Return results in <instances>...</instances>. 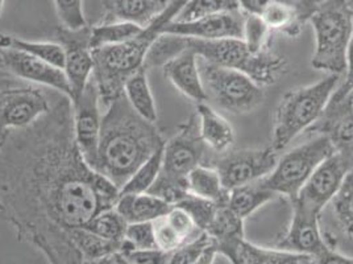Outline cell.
Instances as JSON below:
<instances>
[{
    "instance_id": "2e32d148",
    "label": "cell",
    "mask_w": 353,
    "mask_h": 264,
    "mask_svg": "<svg viewBox=\"0 0 353 264\" xmlns=\"http://www.w3.org/2000/svg\"><path fill=\"white\" fill-rule=\"evenodd\" d=\"M293 217L289 229L277 242V249L305 254L310 256H318L325 249H330L323 239L319 227L321 213L309 206L292 201Z\"/></svg>"
},
{
    "instance_id": "52a82bcc",
    "label": "cell",
    "mask_w": 353,
    "mask_h": 264,
    "mask_svg": "<svg viewBox=\"0 0 353 264\" xmlns=\"http://www.w3.org/2000/svg\"><path fill=\"white\" fill-rule=\"evenodd\" d=\"M198 68L207 100H211L221 110L243 115L264 102L263 86L247 74L215 65L202 57H198Z\"/></svg>"
},
{
    "instance_id": "8992f818",
    "label": "cell",
    "mask_w": 353,
    "mask_h": 264,
    "mask_svg": "<svg viewBox=\"0 0 353 264\" xmlns=\"http://www.w3.org/2000/svg\"><path fill=\"white\" fill-rule=\"evenodd\" d=\"M316 37L312 68L330 74L345 72L353 32V10L347 0H324L310 19Z\"/></svg>"
},
{
    "instance_id": "603a6c76",
    "label": "cell",
    "mask_w": 353,
    "mask_h": 264,
    "mask_svg": "<svg viewBox=\"0 0 353 264\" xmlns=\"http://www.w3.org/2000/svg\"><path fill=\"white\" fill-rule=\"evenodd\" d=\"M311 130L325 133L334 151L353 153V110H324Z\"/></svg>"
},
{
    "instance_id": "30bf717a",
    "label": "cell",
    "mask_w": 353,
    "mask_h": 264,
    "mask_svg": "<svg viewBox=\"0 0 353 264\" xmlns=\"http://www.w3.org/2000/svg\"><path fill=\"white\" fill-rule=\"evenodd\" d=\"M212 153L201 136L196 114H192L178 127L176 135L165 143L160 173L173 178H188L192 169L207 165Z\"/></svg>"
},
{
    "instance_id": "d4e9b609",
    "label": "cell",
    "mask_w": 353,
    "mask_h": 264,
    "mask_svg": "<svg viewBox=\"0 0 353 264\" xmlns=\"http://www.w3.org/2000/svg\"><path fill=\"white\" fill-rule=\"evenodd\" d=\"M188 187L189 193L196 197H202L216 204H225L228 202V194L223 187L219 173L208 165H199L188 176Z\"/></svg>"
},
{
    "instance_id": "f907efd6",
    "label": "cell",
    "mask_w": 353,
    "mask_h": 264,
    "mask_svg": "<svg viewBox=\"0 0 353 264\" xmlns=\"http://www.w3.org/2000/svg\"><path fill=\"white\" fill-rule=\"evenodd\" d=\"M4 1H6V0H0V16H1V12H3V7H4Z\"/></svg>"
},
{
    "instance_id": "4fadbf2b",
    "label": "cell",
    "mask_w": 353,
    "mask_h": 264,
    "mask_svg": "<svg viewBox=\"0 0 353 264\" xmlns=\"http://www.w3.org/2000/svg\"><path fill=\"white\" fill-rule=\"evenodd\" d=\"M91 28L70 30L59 27L56 30L59 44L65 52V68L68 82L72 88V103H75L83 94L88 81L92 78L94 59L92 49L90 46Z\"/></svg>"
},
{
    "instance_id": "8fae6325",
    "label": "cell",
    "mask_w": 353,
    "mask_h": 264,
    "mask_svg": "<svg viewBox=\"0 0 353 264\" xmlns=\"http://www.w3.org/2000/svg\"><path fill=\"white\" fill-rule=\"evenodd\" d=\"M52 104L36 86L0 88V146L8 133L24 130L49 113Z\"/></svg>"
},
{
    "instance_id": "3957f363",
    "label": "cell",
    "mask_w": 353,
    "mask_h": 264,
    "mask_svg": "<svg viewBox=\"0 0 353 264\" xmlns=\"http://www.w3.org/2000/svg\"><path fill=\"white\" fill-rule=\"evenodd\" d=\"M185 3L186 0H174L163 14L130 40L92 49V79L105 107L124 95L125 82L145 68L150 48L161 36L163 28L176 19Z\"/></svg>"
},
{
    "instance_id": "ee69618b",
    "label": "cell",
    "mask_w": 353,
    "mask_h": 264,
    "mask_svg": "<svg viewBox=\"0 0 353 264\" xmlns=\"http://www.w3.org/2000/svg\"><path fill=\"white\" fill-rule=\"evenodd\" d=\"M309 0H239L243 11L261 15L266 8L274 4H293V6H302L306 4Z\"/></svg>"
},
{
    "instance_id": "484cf974",
    "label": "cell",
    "mask_w": 353,
    "mask_h": 264,
    "mask_svg": "<svg viewBox=\"0 0 353 264\" xmlns=\"http://www.w3.org/2000/svg\"><path fill=\"white\" fill-rule=\"evenodd\" d=\"M276 196V193L261 187L257 181L250 185H244L230 191L227 204L240 218L245 220L257 209L272 201Z\"/></svg>"
},
{
    "instance_id": "5b68a950",
    "label": "cell",
    "mask_w": 353,
    "mask_h": 264,
    "mask_svg": "<svg viewBox=\"0 0 353 264\" xmlns=\"http://www.w3.org/2000/svg\"><path fill=\"white\" fill-rule=\"evenodd\" d=\"M339 79L338 74H330L314 85L292 88L281 98L274 115L272 140V148L276 152L285 149L301 132L321 119L338 88Z\"/></svg>"
},
{
    "instance_id": "4316f807",
    "label": "cell",
    "mask_w": 353,
    "mask_h": 264,
    "mask_svg": "<svg viewBox=\"0 0 353 264\" xmlns=\"http://www.w3.org/2000/svg\"><path fill=\"white\" fill-rule=\"evenodd\" d=\"M0 48H11L16 50L26 52L36 59H43L45 62L62 69L65 68V52L63 48L54 43H34L23 40L11 35L0 33Z\"/></svg>"
},
{
    "instance_id": "9c48e42d",
    "label": "cell",
    "mask_w": 353,
    "mask_h": 264,
    "mask_svg": "<svg viewBox=\"0 0 353 264\" xmlns=\"http://www.w3.org/2000/svg\"><path fill=\"white\" fill-rule=\"evenodd\" d=\"M277 162V152L269 147L227 151L221 155L212 153L207 165L219 173L223 187L227 191H232L269 176Z\"/></svg>"
},
{
    "instance_id": "ba28073f",
    "label": "cell",
    "mask_w": 353,
    "mask_h": 264,
    "mask_svg": "<svg viewBox=\"0 0 353 264\" xmlns=\"http://www.w3.org/2000/svg\"><path fill=\"white\" fill-rule=\"evenodd\" d=\"M334 152V147L325 133H319L307 143L298 146L279 159L276 168L269 176L259 181L266 189L295 200L307 182L310 176Z\"/></svg>"
},
{
    "instance_id": "f546056e",
    "label": "cell",
    "mask_w": 353,
    "mask_h": 264,
    "mask_svg": "<svg viewBox=\"0 0 353 264\" xmlns=\"http://www.w3.org/2000/svg\"><path fill=\"white\" fill-rule=\"evenodd\" d=\"M144 28L132 23H104L90 30L91 49L124 43L137 36Z\"/></svg>"
},
{
    "instance_id": "e575fe53",
    "label": "cell",
    "mask_w": 353,
    "mask_h": 264,
    "mask_svg": "<svg viewBox=\"0 0 353 264\" xmlns=\"http://www.w3.org/2000/svg\"><path fill=\"white\" fill-rule=\"evenodd\" d=\"M218 205L219 204H216L214 201H210V200L202 198V197H196L192 193H189L181 202H178L174 206L185 210L201 232H206L216 214Z\"/></svg>"
},
{
    "instance_id": "7a4b0ae2",
    "label": "cell",
    "mask_w": 353,
    "mask_h": 264,
    "mask_svg": "<svg viewBox=\"0 0 353 264\" xmlns=\"http://www.w3.org/2000/svg\"><path fill=\"white\" fill-rule=\"evenodd\" d=\"M165 146L161 133L140 117L125 95L107 107L94 169L121 189L140 165Z\"/></svg>"
},
{
    "instance_id": "9a60e30c",
    "label": "cell",
    "mask_w": 353,
    "mask_h": 264,
    "mask_svg": "<svg viewBox=\"0 0 353 264\" xmlns=\"http://www.w3.org/2000/svg\"><path fill=\"white\" fill-rule=\"evenodd\" d=\"M0 70L24 81L54 88L72 100V88L65 72L26 52L0 48Z\"/></svg>"
},
{
    "instance_id": "1f68e13d",
    "label": "cell",
    "mask_w": 353,
    "mask_h": 264,
    "mask_svg": "<svg viewBox=\"0 0 353 264\" xmlns=\"http://www.w3.org/2000/svg\"><path fill=\"white\" fill-rule=\"evenodd\" d=\"M127 225L128 223L115 210V207H112L97 216L91 220L86 230L105 241L121 243L125 236Z\"/></svg>"
},
{
    "instance_id": "ac0fdd59",
    "label": "cell",
    "mask_w": 353,
    "mask_h": 264,
    "mask_svg": "<svg viewBox=\"0 0 353 264\" xmlns=\"http://www.w3.org/2000/svg\"><path fill=\"white\" fill-rule=\"evenodd\" d=\"M218 254L225 256L231 264H316L315 258L280 249L259 247L245 238L232 239L215 245Z\"/></svg>"
},
{
    "instance_id": "7bdbcfd3",
    "label": "cell",
    "mask_w": 353,
    "mask_h": 264,
    "mask_svg": "<svg viewBox=\"0 0 353 264\" xmlns=\"http://www.w3.org/2000/svg\"><path fill=\"white\" fill-rule=\"evenodd\" d=\"M353 88V32L351 41L348 45V50H347V65H345V78L341 82V85L339 86L335 93L332 94V98L330 103H339L351 90Z\"/></svg>"
},
{
    "instance_id": "60d3db41",
    "label": "cell",
    "mask_w": 353,
    "mask_h": 264,
    "mask_svg": "<svg viewBox=\"0 0 353 264\" xmlns=\"http://www.w3.org/2000/svg\"><path fill=\"white\" fill-rule=\"evenodd\" d=\"M153 225H154V236H156L157 249L166 252H173L186 243L179 235L176 234V230L165 220V217L154 220Z\"/></svg>"
},
{
    "instance_id": "83f0119b",
    "label": "cell",
    "mask_w": 353,
    "mask_h": 264,
    "mask_svg": "<svg viewBox=\"0 0 353 264\" xmlns=\"http://www.w3.org/2000/svg\"><path fill=\"white\" fill-rule=\"evenodd\" d=\"M215 245L244 238V220L235 214L228 204H219L216 214L206 232Z\"/></svg>"
},
{
    "instance_id": "f1b7e54d",
    "label": "cell",
    "mask_w": 353,
    "mask_h": 264,
    "mask_svg": "<svg viewBox=\"0 0 353 264\" xmlns=\"http://www.w3.org/2000/svg\"><path fill=\"white\" fill-rule=\"evenodd\" d=\"M241 10L239 0H186L174 21L189 23L206 16L221 15Z\"/></svg>"
},
{
    "instance_id": "cb8c5ba5",
    "label": "cell",
    "mask_w": 353,
    "mask_h": 264,
    "mask_svg": "<svg viewBox=\"0 0 353 264\" xmlns=\"http://www.w3.org/2000/svg\"><path fill=\"white\" fill-rule=\"evenodd\" d=\"M124 95L133 110L150 123L157 122V107L148 82L147 69L143 68L125 82Z\"/></svg>"
},
{
    "instance_id": "836d02e7",
    "label": "cell",
    "mask_w": 353,
    "mask_h": 264,
    "mask_svg": "<svg viewBox=\"0 0 353 264\" xmlns=\"http://www.w3.org/2000/svg\"><path fill=\"white\" fill-rule=\"evenodd\" d=\"M243 40L253 53L270 50L272 30L265 24L261 16L245 12Z\"/></svg>"
},
{
    "instance_id": "b9f144b4",
    "label": "cell",
    "mask_w": 353,
    "mask_h": 264,
    "mask_svg": "<svg viewBox=\"0 0 353 264\" xmlns=\"http://www.w3.org/2000/svg\"><path fill=\"white\" fill-rule=\"evenodd\" d=\"M120 255L131 264H169L172 252L160 249H136Z\"/></svg>"
},
{
    "instance_id": "d6a6232c",
    "label": "cell",
    "mask_w": 353,
    "mask_h": 264,
    "mask_svg": "<svg viewBox=\"0 0 353 264\" xmlns=\"http://www.w3.org/2000/svg\"><path fill=\"white\" fill-rule=\"evenodd\" d=\"M330 204L345 234L353 238V169Z\"/></svg>"
},
{
    "instance_id": "d6986e66",
    "label": "cell",
    "mask_w": 353,
    "mask_h": 264,
    "mask_svg": "<svg viewBox=\"0 0 353 264\" xmlns=\"http://www.w3.org/2000/svg\"><path fill=\"white\" fill-rule=\"evenodd\" d=\"M174 0H102L104 23H132L141 28L163 14Z\"/></svg>"
},
{
    "instance_id": "ffe728a7",
    "label": "cell",
    "mask_w": 353,
    "mask_h": 264,
    "mask_svg": "<svg viewBox=\"0 0 353 264\" xmlns=\"http://www.w3.org/2000/svg\"><path fill=\"white\" fill-rule=\"evenodd\" d=\"M162 69L165 77L186 98L196 103L206 102L207 94L199 74L198 56L192 50L185 49L162 65Z\"/></svg>"
},
{
    "instance_id": "7dc6e473",
    "label": "cell",
    "mask_w": 353,
    "mask_h": 264,
    "mask_svg": "<svg viewBox=\"0 0 353 264\" xmlns=\"http://www.w3.org/2000/svg\"><path fill=\"white\" fill-rule=\"evenodd\" d=\"M216 255H218V251H216L215 243H214V241H212V245H210V246L202 252V255L198 258V261L194 264H212L214 263V261H215V258H216Z\"/></svg>"
},
{
    "instance_id": "74e56055",
    "label": "cell",
    "mask_w": 353,
    "mask_h": 264,
    "mask_svg": "<svg viewBox=\"0 0 353 264\" xmlns=\"http://www.w3.org/2000/svg\"><path fill=\"white\" fill-rule=\"evenodd\" d=\"M210 245H212V239L203 232L190 242L173 251L169 264H194Z\"/></svg>"
},
{
    "instance_id": "277c9868",
    "label": "cell",
    "mask_w": 353,
    "mask_h": 264,
    "mask_svg": "<svg viewBox=\"0 0 353 264\" xmlns=\"http://www.w3.org/2000/svg\"><path fill=\"white\" fill-rule=\"evenodd\" d=\"M179 37V50L190 49L198 57L247 74L260 86L274 85L288 72V62L270 50L253 53L243 39L198 40Z\"/></svg>"
},
{
    "instance_id": "44dd1931",
    "label": "cell",
    "mask_w": 353,
    "mask_h": 264,
    "mask_svg": "<svg viewBox=\"0 0 353 264\" xmlns=\"http://www.w3.org/2000/svg\"><path fill=\"white\" fill-rule=\"evenodd\" d=\"M196 117L199 120L201 136L207 148L215 155L230 151L235 139V133L227 119L205 102L198 103Z\"/></svg>"
},
{
    "instance_id": "681fc988",
    "label": "cell",
    "mask_w": 353,
    "mask_h": 264,
    "mask_svg": "<svg viewBox=\"0 0 353 264\" xmlns=\"http://www.w3.org/2000/svg\"><path fill=\"white\" fill-rule=\"evenodd\" d=\"M117 261H118V264H131L130 262H127L120 254H117Z\"/></svg>"
},
{
    "instance_id": "bcb514c9",
    "label": "cell",
    "mask_w": 353,
    "mask_h": 264,
    "mask_svg": "<svg viewBox=\"0 0 353 264\" xmlns=\"http://www.w3.org/2000/svg\"><path fill=\"white\" fill-rule=\"evenodd\" d=\"M325 110H353V88L339 103H328Z\"/></svg>"
},
{
    "instance_id": "5bb4252c",
    "label": "cell",
    "mask_w": 353,
    "mask_h": 264,
    "mask_svg": "<svg viewBox=\"0 0 353 264\" xmlns=\"http://www.w3.org/2000/svg\"><path fill=\"white\" fill-rule=\"evenodd\" d=\"M101 97L91 78L81 98L73 104L74 136L83 159L91 168L95 167L102 130Z\"/></svg>"
},
{
    "instance_id": "f6af8a7d",
    "label": "cell",
    "mask_w": 353,
    "mask_h": 264,
    "mask_svg": "<svg viewBox=\"0 0 353 264\" xmlns=\"http://www.w3.org/2000/svg\"><path fill=\"white\" fill-rule=\"evenodd\" d=\"M316 264H353V258L344 256L334 249H327L321 255L315 256Z\"/></svg>"
},
{
    "instance_id": "ab89813d",
    "label": "cell",
    "mask_w": 353,
    "mask_h": 264,
    "mask_svg": "<svg viewBox=\"0 0 353 264\" xmlns=\"http://www.w3.org/2000/svg\"><path fill=\"white\" fill-rule=\"evenodd\" d=\"M165 220L176 230V234L179 235L186 243L192 241L194 238H196L201 233H203L196 227L190 216L185 210L176 206H173L172 210L165 216Z\"/></svg>"
},
{
    "instance_id": "4dcf8cb0",
    "label": "cell",
    "mask_w": 353,
    "mask_h": 264,
    "mask_svg": "<svg viewBox=\"0 0 353 264\" xmlns=\"http://www.w3.org/2000/svg\"><path fill=\"white\" fill-rule=\"evenodd\" d=\"M162 153L163 147L154 152L143 165H140L132 177L120 189V194L147 193L161 172Z\"/></svg>"
},
{
    "instance_id": "6da1fadb",
    "label": "cell",
    "mask_w": 353,
    "mask_h": 264,
    "mask_svg": "<svg viewBox=\"0 0 353 264\" xmlns=\"http://www.w3.org/2000/svg\"><path fill=\"white\" fill-rule=\"evenodd\" d=\"M119 196L83 159L74 136L73 103L65 95L0 146V216L49 264H88L78 235L115 207Z\"/></svg>"
},
{
    "instance_id": "c3c4849f",
    "label": "cell",
    "mask_w": 353,
    "mask_h": 264,
    "mask_svg": "<svg viewBox=\"0 0 353 264\" xmlns=\"http://www.w3.org/2000/svg\"><path fill=\"white\" fill-rule=\"evenodd\" d=\"M88 264H118L117 261V254H112V255H105L102 258H98L92 262H90Z\"/></svg>"
},
{
    "instance_id": "7c38bea8",
    "label": "cell",
    "mask_w": 353,
    "mask_h": 264,
    "mask_svg": "<svg viewBox=\"0 0 353 264\" xmlns=\"http://www.w3.org/2000/svg\"><path fill=\"white\" fill-rule=\"evenodd\" d=\"M352 169L353 153L334 151L318 165L295 200L322 213Z\"/></svg>"
},
{
    "instance_id": "f35d334b",
    "label": "cell",
    "mask_w": 353,
    "mask_h": 264,
    "mask_svg": "<svg viewBox=\"0 0 353 264\" xmlns=\"http://www.w3.org/2000/svg\"><path fill=\"white\" fill-rule=\"evenodd\" d=\"M124 239L132 245L133 249H157L153 222L128 223Z\"/></svg>"
},
{
    "instance_id": "d590c367",
    "label": "cell",
    "mask_w": 353,
    "mask_h": 264,
    "mask_svg": "<svg viewBox=\"0 0 353 264\" xmlns=\"http://www.w3.org/2000/svg\"><path fill=\"white\" fill-rule=\"evenodd\" d=\"M147 193L161 198L170 205H176L189 194L188 178H173L160 173Z\"/></svg>"
},
{
    "instance_id": "8d00e7d4",
    "label": "cell",
    "mask_w": 353,
    "mask_h": 264,
    "mask_svg": "<svg viewBox=\"0 0 353 264\" xmlns=\"http://www.w3.org/2000/svg\"><path fill=\"white\" fill-rule=\"evenodd\" d=\"M62 27L70 30L86 28L83 0H53Z\"/></svg>"
},
{
    "instance_id": "7402d4cb",
    "label": "cell",
    "mask_w": 353,
    "mask_h": 264,
    "mask_svg": "<svg viewBox=\"0 0 353 264\" xmlns=\"http://www.w3.org/2000/svg\"><path fill=\"white\" fill-rule=\"evenodd\" d=\"M173 205L149 193L120 194L115 210L127 223L154 222L165 217Z\"/></svg>"
},
{
    "instance_id": "e0dca14e",
    "label": "cell",
    "mask_w": 353,
    "mask_h": 264,
    "mask_svg": "<svg viewBox=\"0 0 353 264\" xmlns=\"http://www.w3.org/2000/svg\"><path fill=\"white\" fill-rule=\"evenodd\" d=\"M245 12L236 11L221 15L206 16L195 21L178 23L170 21L162 35H174L198 40H221V39H243Z\"/></svg>"
}]
</instances>
